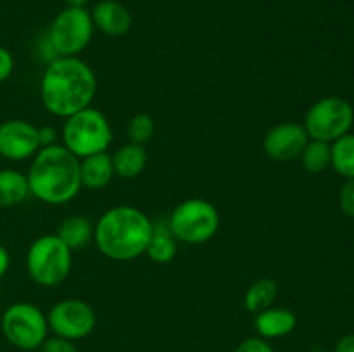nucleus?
<instances>
[{
	"label": "nucleus",
	"mask_w": 354,
	"mask_h": 352,
	"mask_svg": "<svg viewBox=\"0 0 354 352\" xmlns=\"http://www.w3.org/2000/svg\"><path fill=\"white\" fill-rule=\"evenodd\" d=\"M234 352H275L273 351L272 344H270L268 340H265V338L261 337H249L245 338V340H242L241 344L235 347Z\"/></svg>",
	"instance_id": "nucleus-26"
},
{
	"label": "nucleus",
	"mask_w": 354,
	"mask_h": 352,
	"mask_svg": "<svg viewBox=\"0 0 354 352\" xmlns=\"http://www.w3.org/2000/svg\"><path fill=\"white\" fill-rule=\"evenodd\" d=\"M0 328L12 347L37 351L48 337L47 314L31 302H14L3 311Z\"/></svg>",
	"instance_id": "nucleus-7"
},
{
	"label": "nucleus",
	"mask_w": 354,
	"mask_h": 352,
	"mask_svg": "<svg viewBox=\"0 0 354 352\" xmlns=\"http://www.w3.org/2000/svg\"><path fill=\"white\" fill-rule=\"evenodd\" d=\"M145 255H149V259L152 262H158V264H168L175 259L176 240L169 228L166 231H161L154 226V233H152L151 242L145 248Z\"/></svg>",
	"instance_id": "nucleus-21"
},
{
	"label": "nucleus",
	"mask_w": 354,
	"mask_h": 352,
	"mask_svg": "<svg viewBox=\"0 0 354 352\" xmlns=\"http://www.w3.org/2000/svg\"><path fill=\"white\" fill-rule=\"evenodd\" d=\"M14 72V57L9 48L0 45V83L7 81Z\"/></svg>",
	"instance_id": "nucleus-27"
},
{
	"label": "nucleus",
	"mask_w": 354,
	"mask_h": 352,
	"mask_svg": "<svg viewBox=\"0 0 354 352\" xmlns=\"http://www.w3.org/2000/svg\"><path fill=\"white\" fill-rule=\"evenodd\" d=\"M156 133V123L149 114H135L130 121H128V137L133 144H147Z\"/></svg>",
	"instance_id": "nucleus-23"
},
{
	"label": "nucleus",
	"mask_w": 354,
	"mask_h": 352,
	"mask_svg": "<svg viewBox=\"0 0 354 352\" xmlns=\"http://www.w3.org/2000/svg\"><path fill=\"white\" fill-rule=\"evenodd\" d=\"M113 157L107 152L88 155L80 159V179L82 188L102 190L113 182L114 178Z\"/></svg>",
	"instance_id": "nucleus-15"
},
{
	"label": "nucleus",
	"mask_w": 354,
	"mask_h": 352,
	"mask_svg": "<svg viewBox=\"0 0 354 352\" xmlns=\"http://www.w3.org/2000/svg\"><path fill=\"white\" fill-rule=\"evenodd\" d=\"M73 268V251L57 235L35 238L26 252V271L40 286H57L66 282Z\"/></svg>",
	"instance_id": "nucleus-5"
},
{
	"label": "nucleus",
	"mask_w": 354,
	"mask_h": 352,
	"mask_svg": "<svg viewBox=\"0 0 354 352\" xmlns=\"http://www.w3.org/2000/svg\"><path fill=\"white\" fill-rule=\"evenodd\" d=\"M277 295H279V285L275 280L259 278L245 290L244 306L249 313L258 314L272 307L275 304Z\"/></svg>",
	"instance_id": "nucleus-19"
},
{
	"label": "nucleus",
	"mask_w": 354,
	"mask_h": 352,
	"mask_svg": "<svg viewBox=\"0 0 354 352\" xmlns=\"http://www.w3.org/2000/svg\"><path fill=\"white\" fill-rule=\"evenodd\" d=\"M303 168L310 173H322L330 168V144L320 140H308L299 155Z\"/></svg>",
	"instance_id": "nucleus-22"
},
{
	"label": "nucleus",
	"mask_w": 354,
	"mask_h": 352,
	"mask_svg": "<svg viewBox=\"0 0 354 352\" xmlns=\"http://www.w3.org/2000/svg\"><path fill=\"white\" fill-rule=\"evenodd\" d=\"M168 228L176 242L190 245L206 244L220 230V213L209 200L194 197L182 200L173 209Z\"/></svg>",
	"instance_id": "nucleus-6"
},
{
	"label": "nucleus",
	"mask_w": 354,
	"mask_h": 352,
	"mask_svg": "<svg viewBox=\"0 0 354 352\" xmlns=\"http://www.w3.org/2000/svg\"><path fill=\"white\" fill-rule=\"evenodd\" d=\"M308 140L310 137L303 124L286 121L268 130V133L263 138V148L272 161L287 162L299 157Z\"/></svg>",
	"instance_id": "nucleus-12"
},
{
	"label": "nucleus",
	"mask_w": 354,
	"mask_h": 352,
	"mask_svg": "<svg viewBox=\"0 0 354 352\" xmlns=\"http://www.w3.org/2000/svg\"><path fill=\"white\" fill-rule=\"evenodd\" d=\"M30 197V185L24 173L0 169V207H16Z\"/></svg>",
	"instance_id": "nucleus-17"
},
{
	"label": "nucleus",
	"mask_w": 354,
	"mask_h": 352,
	"mask_svg": "<svg viewBox=\"0 0 354 352\" xmlns=\"http://www.w3.org/2000/svg\"><path fill=\"white\" fill-rule=\"evenodd\" d=\"M354 124V109L342 97H325L315 102L304 116V130L311 140L332 144L344 137Z\"/></svg>",
	"instance_id": "nucleus-9"
},
{
	"label": "nucleus",
	"mask_w": 354,
	"mask_h": 352,
	"mask_svg": "<svg viewBox=\"0 0 354 352\" xmlns=\"http://www.w3.org/2000/svg\"><path fill=\"white\" fill-rule=\"evenodd\" d=\"M26 178L30 195L48 206H62L71 202L82 190L80 159L64 145L41 147L33 155Z\"/></svg>",
	"instance_id": "nucleus-3"
},
{
	"label": "nucleus",
	"mask_w": 354,
	"mask_h": 352,
	"mask_svg": "<svg viewBox=\"0 0 354 352\" xmlns=\"http://www.w3.org/2000/svg\"><path fill=\"white\" fill-rule=\"evenodd\" d=\"M48 331L68 340H82L93 331L97 314L88 302L82 299H62L47 313Z\"/></svg>",
	"instance_id": "nucleus-10"
},
{
	"label": "nucleus",
	"mask_w": 354,
	"mask_h": 352,
	"mask_svg": "<svg viewBox=\"0 0 354 352\" xmlns=\"http://www.w3.org/2000/svg\"><path fill=\"white\" fill-rule=\"evenodd\" d=\"M66 7H85L88 0H64Z\"/></svg>",
	"instance_id": "nucleus-31"
},
{
	"label": "nucleus",
	"mask_w": 354,
	"mask_h": 352,
	"mask_svg": "<svg viewBox=\"0 0 354 352\" xmlns=\"http://www.w3.org/2000/svg\"><path fill=\"white\" fill-rule=\"evenodd\" d=\"M111 157H113L114 175L123 179H133L140 176L149 161V154L144 145L133 141L124 144Z\"/></svg>",
	"instance_id": "nucleus-16"
},
{
	"label": "nucleus",
	"mask_w": 354,
	"mask_h": 352,
	"mask_svg": "<svg viewBox=\"0 0 354 352\" xmlns=\"http://www.w3.org/2000/svg\"><path fill=\"white\" fill-rule=\"evenodd\" d=\"M330 166L344 176L346 179L354 178V135L346 133L330 144Z\"/></svg>",
	"instance_id": "nucleus-20"
},
{
	"label": "nucleus",
	"mask_w": 354,
	"mask_h": 352,
	"mask_svg": "<svg viewBox=\"0 0 354 352\" xmlns=\"http://www.w3.org/2000/svg\"><path fill=\"white\" fill-rule=\"evenodd\" d=\"M339 204H341L342 213L354 219V178L348 179L342 185L341 193H339Z\"/></svg>",
	"instance_id": "nucleus-25"
},
{
	"label": "nucleus",
	"mask_w": 354,
	"mask_h": 352,
	"mask_svg": "<svg viewBox=\"0 0 354 352\" xmlns=\"http://www.w3.org/2000/svg\"><path fill=\"white\" fill-rule=\"evenodd\" d=\"M297 316L287 307L272 306L261 313L254 314V330L258 337L265 340L283 338L296 330Z\"/></svg>",
	"instance_id": "nucleus-14"
},
{
	"label": "nucleus",
	"mask_w": 354,
	"mask_h": 352,
	"mask_svg": "<svg viewBox=\"0 0 354 352\" xmlns=\"http://www.w3.org/2000/svg\"><path fill=\"white\" fill-rule=\"evenodd\" d=\"M57 235L71 251H78V248H85L90 242L93 240V224L90 219L80 214H73V216L66 217L57 228Z\"/></svg>",
	"instance_id": "nucleus-18"
},
{
	"label": "nucleus",
	"mask_w": 354,
	"mask_h": 352,
	"mask_svg": "<svg viewBox=\"0 0 354 352\" xmlns=\"http://www.w3.org/2000/svg\"><path fill=\"white\" fill-rule=\"evenodd\" d=\"M9 266H10V255L9 251L0 244V278L6 276V273L9 271Z\"/></svg>",
	"instance_id": "nucleus-30"
},
{
	"label": "nucleus",
	"mask_w": 354,
	"mask_h": 352,
	"mask_svg": "<svg viewBox=\"0 0 354 352\" xmlns=\"http://www.w3.org/2000/svg\"><path fill=\"white\" fill-rule=\"evenodd\" d=\"M97 93L93 69L80 57H57L45 68L40 79V99L57 117H69L92 106Z\"/></svg>",
	"instance_id": "nucleus-1"
},
{
	"label": "nucleus",
	"mask_w": 354,
	"mask_h": 352,
	"mask_svg": "<svg viewBox=\"0 0 354 352\" xmlns=\"http://www.w3.org/2000/svg\"><path fill=\"white\" fill-rule=\"evenodd\" d=\"M40 150L38 126L24 119H7L0 123V157L7 161H24Z\"/></svg>",
	"instance_id": "nucleus-11"
},
{
	"label": "nucleus",
	"mask_w": 354,
	"mask_h": 352,
	"mask_svg": "<svg viewBox=\"0 0 354 352\" xmlns=\"http://www.w3.org/2000/svg\"><path fill=\"white\" fill-rule=\"evenodd\" d=\"M90 16H92L93 28L102 31L107 37H123L130 31L133 23L128 7L118 0H99L90 10Z\"/></svg>",
	"instance_id": "nucleus-13"
},
{
	"label": "nucleus",
	"mask_w": 354,
	"mask_h": 352,
	"mask_svg": "<svg viewBox=\"0 0 354 352\" xmlns=\"http://www.w3.org/2000/svg\"><path fill=\"white\" fill-rule=\"evenodd\" d=\"M40 352H78L75 342L68 340V338L57 337V335H52L44 340V344L38 347Z\"/></svg>",
	"instance_id": "nucleus-24"
},
{
	"label": "nucleus",
	"mask_w": 354,
	"mask_h": 352,
	"mask_svg": "<svg viewBox=\"0 0 354 352\" xmlns=\"http://www.w3.org/2000/svg\"><path fill=\"white\" fill-rule=\"evenodd\" d=\"M93 21L85 7H66L52 21L47 38L59 57H78L93 38Z\"/></svg>",
	"instance_id": "nucleus-8"
},
{
	"label": "nucleus",
	"mask_w": 354,
	"mask_h": 352,
	"mask_svg": "<svg viewBox=\"0 0 354 352\" xmlns=\"http://www.w3.org/2000/svg\"><path fill=\"white\" fill-rule=\"evenodd\" d=\"M154 233V223L133 206L107 209L93 226V242L111 261L127 262L145 254Z\"/></svg>",
	"instance_id": "nucleus-2"
},
{
	"label": "nucleus",
	"mask_w": 354,
	"mask_h": 352,
	"mask_svg": "<svg viewBox=\"0 0 354 352\" xmlns=\"http://www.w3.org/2000/svg\"><path fill=\"white\" fill-rule=\"evenodd\" d=\"M334 352H354V333H348L339 338Z\"/></svg>",
	"instance_id": "nucleus-29"
},
{
	"label": "nucleus",
	"mask_w": 354,
	"mask_h": 352,
	"mask_svg": "<svg viewBox=\"0 0 354 352\" xmlns=\"http://www.w3.org/2000/svg\"><path fill=\"white\" fill-rule=\"evenodd\" d=\"M113 141L109 119L92 106L66 117L62 126V145L78 159L107 152Z\"/></svg>",
	"instance_id": "nucleus-4"
},
{
	"label": "nucleus",
	"mask_w": 354,
	"mask_h": 352,
	"mask_svg": "<svg viewBox=\"0 0 354 352\" xmlns=\"http://www.w3.org/2000/svg\"><path fill=\"white\" fill-rule=\"evenodd\" d=\"M38 140H40V148L55 145V141H57V131L52 126H40L38 128Z\"/></svg>",
	"instance_id": "nucleus-28"
}]
</instances>
